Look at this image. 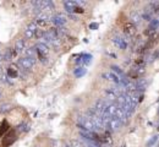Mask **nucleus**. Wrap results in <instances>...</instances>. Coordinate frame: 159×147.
I'll return each instance as SVG.
<instances>
[{"label": "nucleus", "instance_id": "f257e3e1", "mask_svg": "<svg viewBox=\"0 0 159 147\" xmlns=\"http://www.w3.org/2000/svg\"><path fill=\"white\" fill-rule=\"evenodd\" d=\"M33 5L38 6V10H44V11H53L54 10V4H53V1H48V0L34 1Z\"/></svg>", "mask_w": 159, "mask_h": 147}, {"label": "nucleus", "instance_id": "f03ea898", "mask_svg": "<svg viewBox=\"0 0 159 147\" xmlns=\"http://www.w3.org/2000/svg\"><path fill=\"white\" fill-rule=\"evenodd\" d=\"M33 64H34V60H32V59L30 58H21L20 60H19V65L23 69V70H31L32 66H33Z\"/></svg>", "mask_w": 159, "mask_h": 147}, {"label": "nucleus", "instance_id": "7ed1b4c3", "mask_svg": "<svg viewBox=\"0 0 159 147\" xmlns=\"http://www.w3.org/2000/svg\"><path fill=\"white\" fill-rule=\"evenodd\" d=\"M50 20L53 24H55L58 27H62L64 25L66 24V17L61 15V13H58V15H54L50 17Z\"/></svg>", "mask_w": 159, "mask_h": 147}, {"label": "nucleus", "instance_id": "20e7f679", "mask_svg": "<svg viewBox=\"0 0 159 147\" xmlns=\"http://www.w3.org/2000/svg\"><path fill=\"white\" fill-rule=\"evenodd\" d=\"M34 48H36V52H37L38 54H42V55H44V57H48V54H49V48H48L47 44L38 43Z\"/></svg>", "mask_w": 159, "mask_h": 147}, {"label": "nucleus", "instance_id": "39448f33", "mask_svg": "<svg viewBox=\"0 0 159 147\" xmlns=\"http://www.w3.org/2000/svg\"><path fill=\"white\" fill-rule=\"evenodd\" d=\"M120 126H121V121L116 117L110 118V120H109V123H108V127L110 129V130H117Z\"/></svg>", "mask_w": 159, "mask_h": 147}, {"label": "nucleus", "instance_id": "423d86ee", "mask_svg": "<svg viewBox=\"0 0 159 147\" xmlns=\"http://www.w3.org/2000/svg\"><path fill=\"white\" fill-rule=\"evenodd\" d=\"M7 75H9V77H11V79H16V77L19 76V67H17L16 64H11V65L9 66Z\"/></svg>", "mask_w": 159, "mask_h": 147}, {"label": "nucleus", "instance_id": "0eeeda50", "mask_svg": "<svg viewBox=\"0 0 159 147\" xmlns=\"http://www.w3.org/2000/svg\"><path fill=\"white\" fill-rule=\"evenodd\" d=\"M124 31L127 36H134L136 33V26L132 25L131 22H126L124 25Z\"/></svg>", "mask_w": 159, "mask_h": 147}, {"label": "nucleus", "instance_id": "6e6552de", "mask_svg": "<svg viewBox=\"0 0 159 147\" xmlns=\"http://www.w3.org/2000/svg\"><path fill=\"white\" fill-rule=\"evenodd\" d=\"M130 18H131L130 22L132 25H138V24H141V21H142V16H141L138 12H132L130 15Z\"/></svg>", "mask_w": 159, "mask_h": 147}, {"label": "nucleus", "instance_id": "1a4fd4ad", "mask_svg": "<svg viewBox=\"0 0 159 147\" xmlns=\"http://www.w3.org/2000/svg\"><path fill=\"white\" fill-rule=\"evenodd\" d=\"M64 5H65V9L67 12H74V9L75 6H77V3L76 1H65L64 3Z\"/></svg>", "mask_w": 159, "mask_h": 147}, {"label": "nucleus", "instance_id": "9d476101", "mask_svg": "<svg viewBox=\"0 0 159 147\" xmlns=\"http://www.w3.org/2000/svg\"><path fill=\"white\" fill-rule=\"evenodd\" d=\"M113 40H114V43H115L120 49H126L127 44H126V42H125V39H122V38H119V37H116V38H114Z\"/></svg>", "mask_w": 159, "mask_h": 147}, {"label": "nucleus", "instance_id": "9b49d317", "mask_svg": "<svg viewBox=\"0 0 159 147\" xmlns=\"http://www.w3.org/2000/svg\"><path fill=\"white\" fill-rule=\"evenodd\" d=\"M25 49V40L20 38L16 40V45H15V50L16 52H22V50Z\"/></svg>", "mask_w": 159, "mask_h": 147}, {"label": "nucleus", "instance_id": "f8f14e48", "mask_svg": "<svg viewBox=\"0 0 159 147\" xmlns=\"http://www.w3.org/2000/svg\"><path fill=\"white\" fill-rule=\"evenodd\" d=\"M104 77H108V80H110L113 82H115V84H120V81L119 79H117V76H115L114 74H111V72H109V74H104L103 75Z\"/></svg>", "mask_w": 159, "mask_h": 147}, {"label": "nucleus", "instance_id": "ddd939ff", "mask_svg": "<svg viewBox=\"0 0 159 147\" xmlns=\"http://www.w3.org/2000/svg\"><path fill=\"white\" fill-rule=\"evenodd\" d=\"M48 24H49V21L39 20V18H38L37 21H36V25L39 26V27H42V30H43V28H47V27H48Z\"/></svg>", "mask_w": 159, "mask_h": 147}, {"label": "nucleus", "instance_id": "4468645a", "mask_svg": "<svg viewBox=\"0 0 159 147\" xmlns=\"http://www.w3.org/2000/svg\"><path fill=\"white\" fill-rule=\"evenodd\" d=\"M86 74V69L85 67H77L76 70H75V75L77 77H81V76H83Z\"/></svg>", "mask_w": 159, "mask_h": 147}, {"label": "nucleus", "instance_id": "2eb2a0df", "mask_svg": "<svg viewBox=\"0 0 159 147\" xmlns=\"http://www.w3.org/2000/svg\"><path fill=\"white\" fill-rule=\"evenodd\" d=\"M70 147H86V146H85V144H82V142H80V141L71 140L70 141Z\"/></svg>", "mask_w": 159, "mask_h": 147}, {"label": "nucleus", "instance_id": "dca6fc26", "mask_svg": "<svg viewBox=\"0 0 159 147\" xmlns=\"http://www.w3.org/2000/svg\"><path fill=\"white\" fill-rule=\"evenodd\" d=\"M9 130V124L6 121H4L1 125H0V135H3L4 132H6Z\"/></svg>", "mask_w": 159, "mask_h": 147}, {"label": "nucleus", "instance_id": "f3484780", "mask_svg": "<svg viewBox=\"0 0 159 147\" xmlns=\"http://www.w3.org/2000/svg\"><path fill=\"white\" fill-rule=\"evenodd\" d=\"M17 130L22 131V132H26V131L30 130V125L28 124H21V125H19V127H17Z\"/></svg>", "mask_w": 159, "mask_h": 147}, {"label": "nucleus", "instance_id": "a211bd4d", "mask_svg": "<svg viewBox=\"0 0 159 147\" xmlns=\"http://www.w3.org/2000/svg\"><path fill=\"white\" fill-rule=\"evenodd\" d=\"M149 28L157 31V28H158V20H157V18H153V20L151 21V24H149Z\"/></svg>", "mask_w": 159, "mask_h": 147}, {"label": "nucleus", "instance_id": "6ab92c4d", "mask_svg": "<svg viewBox=\"0 0 159 147\" xmlns=\"http://www.w3.org/2000/svg\"><path fill=\"white\" fill-rule=\"evenodd\" d=\"M12 107L10 104H4V105H0V112L1 113H7Z\"/></svg>", "mask_w": 159, "mask_h": 147}, {"label": "nucleus", "instance_id": "aec40b11", "mask_svg": "<svg viewBox=\"0 0 159 147\" xmlns=\"http://www.w3.org/2000/svg\"><path fill=\"white\" fill-rule=\"evenodd\" d=\"M27 30L31 31V32H34L36 30H37V25H36V22H31V24L28 25V27H27Z\"/></svg>", "mask_w": 159, "mask_h": 147}, {"label": "nucleus", "instance_id": "412c9836", "mask_svg": "<svg viewBox=\"0 0 159 147\" xmlns=\"http://www.w3.org/2000/svg\"><path fill=\"white\" fill-rule=\"evenodd\" d=\"M74 12H77V13H83L85 12V9L82 7V6H75V9H74Z\"/></svg>", "mask_w": 159, "mask_h": 147}, {"label": "nucleus", "instance_id": "4be33fe9", "mask_svg": "<svg viewBox=\"0 0 159 147\" xmlns=\"http://www.w3.org/2000/svg\"><path fill=\"white\" fill-rule=\"evenodd\" d=\"M25 36L27 37V38H33V37H34V32H31V31H28V30H26L25 31Z\"/></svg>", "mask_w": 159, "mask_h": 147}, {"label": "nucleus", "instance_id": "5701e85b", "mask_svg": "<svg viewBox=\"0 0 159 147\" xmlns=\"http://www.w3.org/2000/svg\"><path fill=\"white\" fill-rule=\"evenodd\" d=\"M157 139H158L157 136H153V137H152V140H151V141H148L147 146H148V147H151L152 145H154V144H156V141H157Z\"/></svg>", "mask_w": 159, "mask_h": 147}, {"label": "nucleus", "instance_id": "b1692460", "mask_svg": "<svg viewBox=\"0 0 159 147\" xmlns=\"http://www.w3.org/2000/svg\"><path fill=\"white\" fill-rule=\"evenodd\" d=\"M89 28H91V30L98 28V24H91V25H89Z\"/></svg>", "mask_w": 159, "mask_h": 147}, {"label": "nucleus", "instance_id": "393cba45", "mask_svg": "<svg viewBox=\"0 0 159 147\" xmlns=\"http://www.w3.org/2000/svg\"><path fill=\"white\" fill-rule=\"evenodd\" d=\"M136 63H137V64H143V59L142 58H138L137 60H136Z\"/></svg>", "mask_w": 159, "mask_h": 147}, {"label": "nucleus", "instance_id": "a878e982", "mask_svg": "<svg viewBox=\"0 0 159 147\" xmlns=\"http://www.w3.org/2000/svg\"><path fill=\"white\" fill-rule=\"evenodd\" d=\"M1 58H3V54H1V52H0V60H1Z\"/></svg>", "mask_w": 159, "mask_h": 147}]
</instances>
